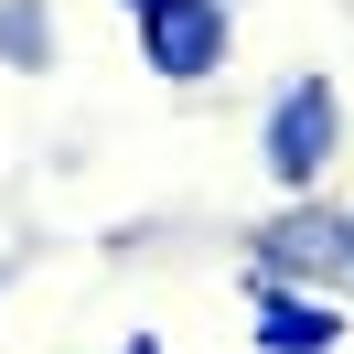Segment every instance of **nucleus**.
Masks as SVG:
<instances>
[{"instance_id": "3", "label": "nucleus", "mask_w": 354, "mask_h": 354, "mask_svg": "<svg viewBox=\"0 0 354 354\" xmlns=\"http://www.w3.org/2000/svg\"><path fill=\"white\" fill-rule=\"evenodd\" d=\"M129 22H140V65H151L161 86H204V75L236 54V11H225V0H151Z\"/></svg>"}, {"instance_id": "4", "label": "nucleus", "mask_w": 354, "mask_h": 354, "mask_svg": "<svg viewBox=\"0 0 354 354\" xmlns=\"http://www.w3.org/2000/svg\"><path fill=\"white\" fill-rule=\"evenodd\" d=\"M247 333H258V354H344V301L247 268Z\"/></svg>"}, {"instance_id": "7", "label": "nucleus", "mask_w": 354, "mask_h": 354, "mask_svg": "<svg viewBox=\"0 0 354 354\" xmlns=\"http://www.w3.org/2000/svg\"><path fill=\"white\" fill-rule=\"evenodd\" d=\"M118 11H151V0H118Z\"/></svg>"}, {"instance_id": "5", "label": "nucleus", "mask_w": 354, "mask_h": 354, "mask_svg": "<svg viewBox=\"0 0 354 354\" xmlns=\"http://www.w3.org/2000/svg\"><path fill=\"white\" fill-rule=\"evenodd\" d=\"M0 65L11 75H44L54 65V11L44 0H0Z\"/></svg>"}, {"instance_id": "2", "label": "nucleus", "mask_w": 354, "mask_h": 354, "mask_svg": "<svg viewBox=\"0 0 354 354\" xmlns=\"http://www.w3.org/2000/svg\"><path fill=\"white\" fill-rule=\"evenodd\" d=\"M258 161H268V183L311 194V183L344 161V86H333V75H290V86L268 97V118H258Z\"/></svg>"}, {"instance_id": "1", "label": "nucleus", "mask_w": 354, "mask_h": 354, "mask_svg": "<svg viewBox=\"0 0 354 354\" xmlns=\"http://www.w3.org/2000/svg\"><path fill=\"white\" fill-rule=\"evenodd\" d=\"M247 268L258 279H301V290H333V301H354V204H290V215H268L258 236H247Z\"/></svg>"}, {"instance_id": "6", "label": "nucleus", "mask_w": 354, "mask_h": 354, "mask_svg": "<svg viewBox=\"0 0 354 354\" xmlns=\"http://www.w3.org/2000/svg\"><path fill=\"white\" fill-rule=\"evenodd\" d=\"M129 354H161V344H151V333H129Z\"/></svg>"}]
</instances>
